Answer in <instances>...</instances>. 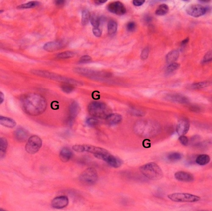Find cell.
Here are the masks:
<instances>
[{
    "label": "cell",
    "instance_id": "cell-47",
    "mask_svg": "<svg viewBox=\"0 0 212 211\" xmlns=\"http://www.w3.org/2000/svg\"><path fill=\"white\" fill-rule=\"evenodd\" d=\"M200 2L205 3V2H210V1H207V0H202V1H200Z\"/></svg>",
    "mask_w": 212,
    "mask_h": 211
},
{
    "label": "cell",
    "instance_id": "cell-18",
    "mask_svg": "<svg viewBox=\"0 0 212 211\" xmlns=\"http://www.w3.org/2000/svg\"><path fill=\"white\" fill-rule=\"evenodd\" d=\"M61 45L62 44L60 42H50L44 44L43 48L45 51L51 52L59 49Z\"/></svg>",
    "mask_w": 212,
    "mask_h": 211
},
{
    "label": "cell",
    "instance_id": "cell-10",
    "mask_svg": "<svg viewBox=\"0 0 212 211\" xmlns=\"http://www.w3.org/2000/svg\"><path fill=\"white\" fill-rule=\"evenodd\" d=\"M107 9L109 12L118 15H124L126 12V9L123 4L118 1L109 3Z\"/></svg>",
    "mask_w": 212,
    "mask_h": 211
},
{
    "label": "cell",
    "instance_id": "cell-36",
    "mask_svg": "<svg viewBox=\"0 0 212 211\" xmlns=\"http://www.w3.org/2000/svg\"><path fill=\"white\" fill-rule=\"evenodd\" d=\"M149 50L148 48H145L143 49L141 55V57L142 60H144L148 58L149 56Z\"/></svg>",
    "mask_w": 212,
    "mask_h": 211
},
{
    "label": "cell",
    "instance_id": "cell-43",
    "mask_svg": "<svg viewBox=\"0 0 212 211\" xmlns=\"http://www.w3.org/2000/svg\"><path fill=\"white\" fill-rule=\"evenodd\" d=\"M189 37H187L185 39L183 40V41H182V42H181V45H185L186 44H187L188 43H189Z\"/></svg>",
    "mask_w": 212,
    "mask_h": 211
},
{
    "label": "cell",
    "instance_id": "cell-41",
    "mask_svg": "<svg viewBox=\"0 0 212 211\" xmlns=\"http://www.w3.org/2000/svg\"><path fill=\"white\" fill-rule=\"evenodd\" d=\"M144 2V0H134L133 1V5L135 6H139L143 5Z\"/></svg>",
    "mask_w": 212,
    "mask_h": 211
},
{
    "label": "cell",
    "instance_id": "cell-26",
    "mask_svg": "<svg viewBox=\"0 0 212 211\" xmlns=\"http://www.w3.org/2000/svg\"><path fill=\"white\" fill-rule=\"evenodd\" d=\"M169 99L173 101L180 103H185L188 102V100L186 98L183 96L178 95H171Z\"/></svg>",
    "mask_w": 212,
    "mask_h": 211
},
{
    "label": "cell",
    "instance_id": "cell-42",
    "mask_svg": "<svg viewBox=\"0 0 212 211\" xmlns=\"http://www.w3.org/2000/svg\"><path fill=\"white\" fill-rule=\"evenodd\" d=\"M65 1L63 0H58L55 1V4L58 6H62L64 4Z\"/></svg>",
    "mask_w": 212,
    "mask_h": 211
},
{
    "label": "cell",
    "instance_id": "cell-13",
    "mask_svg": "<svg viewBox=\"0 0 212 211\" xmlns=\"http://www.w3.org/2000/svg\"><path fill=\"white\" fill-rule=\"evenodd\" d=\"M178 181L185 182H191L194 180V177L191 173L185 171H178L174 174Z\"/></svg>",
    "mask_w": 212,
    "mask_h": 211
},
{
    "label": "cell",
    "instance_id": "cell-17",
    "mask_svg": "<svg viewBox=\"0 0 212 211\" xmlns=\"http://www.w3.org/2000/svg\"><path fill=\"white\" fill-rule=\"evenodd\" d=\"M0 124L5 127L10 128H13L16 125V123L14 120L2 116L0 117Z\"/></svg>",
    "mask_w": 212,
    "mask_h": 211
},
{
    "label": "cell",
    "instance_id": "cell-46",
    "mask_svg": "<svg viewBox=\"0 0 212 211\" xmlns=\"http://www.w3.org/2000/svg\"><path fill=\"white\" fill-rule=\"evenodd\" d=\"M152 20L151 17L149 16H147L145 18V21L147 22H149L151 21Z\"/></svg>",
    "mask_w": 212,
    "mask_h": 211
},
{
    "label": "cell",
    "instance_id": "cell-31",
    "mask_svg": "<svg viewBox=\"0 0 212 211\" xmlns=\"http://www.w3.org/2000/svg\"><path fill=\"white\" fill-rule=\"evenodd\" d=\"M180 67L179 64L177 63H173V64H170L167 67V69H166V72L169 73V74L174 72L177 70Z\"/></svg>",
    "mask_w": 212,
    "mask_h": 211
},
{
    "label": "cell",
    "instance_id": "cell-6",
    "mask_svg": "<svg viewBox=\"0 0 212 211\" xmlns=\"http://www.w3.org/2000/svg\"><path fill=\"white\" fill-rule=\"evenodd\" d=\"M42 140L37 136L30 137L25 146V149L28 153L34 154L36 153L41 148Z\"/></svg>",
    "mask_w": 212,
    "mask_h": 211
},
{
    "label": "cell",
    "instance_id": "cell-34",
    "mask_svg": "<svg viewBox=\"0 0 212 211\" xmlns=\"http://www.w3.org/2000/svg\"><path fill=\"white\" fill-rule=\"evenodd\" d=\"M98 120L94 118H89L86 120V124L90 127H94L98 124Z\"/></svg>",
    "mask_w": 212,
    "mask_h": 211
},
{
    "label": "cell",
    "instance_id": "cell-38",
    "mask_svg": "<svg viewBox=\"0 0 212 211\" xmlns=\"http://www.w3.org/2000/svg\"><path fill=\"white\" fill-rule=\"evenodd\" d=\"M91 60H92V58L90 57L89 56H84L81 58L79 62L81 63H85L90 61Z\"/></svg>",
    "mask_w": 212,
    "mask_h": 211
},
{
    "label": "cell",
    "instance_id": "cell-19",
    "mask_svg": "<svg viewBox=\"0 0 212 211\" xmlns=\"http://www.w3.org/2000/svg\"><path fill=\"white\" fill-rule=\"evenodd\" d=\"M80 108L79 104L76 102H73L70 105L69 107V112L70 117L73 119H75L79 114Z\"/></svg>",
    "mask_w": 212,
    "mask_h": 211
},
{
    "label": "cell",
    "instance_id": "cell-7",
    "mask_svg": "<svg viewBox=\"0 0 212 211\" xmlns=\"http://www.w3.org/2000/svg\"><path fill=\"white\" fill-rule=\"evenodd\" d=\"M73 149L77 152L82 153L87 152L93 154L94 156L108 152L107 150L103 148L89 145H76L73 146Z\"/></svg>",
    "mask_w": 212,
    "mask_h": 211
},
{
    "label": "cell",
    "instance_id": "cell-32",
    "mask_svg": "<svg viewBox=\"0 0 212 211\" xmlns=\"http://www.w3.org/2000/svg\"><path fill=\"white\" fill-rule=\"evenodd\" d=\"M75 55V53L71 51H66V52H62L58 54L57 57L60 59H68L73 57Z\"/></svg>",
    "mask_w": 212,
    "mask_h": 211
},
{
    "label": "cell",
    "instance_id": "cell-22",
    "mask_svg": "<svg viewBox=\"0 0 212 211\" xmlns=\"http://www.w3.org/2000/svg\"><path fill=\"white\" fill-rule=\"evenodd\" d=\"M8 146L7 141L5 138L1 137L0 139V153L1 159L5 156L6 150Z\"/></svg>",
    "mask_w": 212,
    "mask_h": 211
},
{
    "label": "cell",
    "instance_id": "cell-8",
    "mask_svg": "<svg viewBox=\"0 0 212 211\" xmlns=\"http://www.w3.org/2000/svg\"><path fill=\"white\" fill-rule=\"evenodd\" d=\"M94 157L98 159L104 161L110 166L114 168H118L120 167L123 164V162L121 159L110 154L109 152L106 153H105L94 155Z\"/></svg>",
    "mask_w": 212,
    "mask_h": 211
},
{
    "label": "cell",
    "instance_id": "cell-3",
    "mask_svg": "<svg viewBox=\"0 0 212 211\" xmlns=\"http://www.w3.org/2000/svg\"><path fill=\"white\" fill-rule=\"evenodd\" d=\"M89 113L97 118L106 119L110 115V111L104 103L101 102H92L88 107Z\"/></svg>",
    "mask_w": 212,
    "mask_h": 211
},
{
    "label": "cell",
    "instance_id": "cell-12",
    "mask_svg": "<svg viewBox=\"0 0 212 211\" xmlns=\"http://www.w3.org/2000/svg\"><path fill=\"white\" fill-rule=\"evenodd\" d=\"M69 199L66 196H61L54 198L52 200L51 205L52 207L56 209H61L68 206Z\"/></svg>",
    "mask_w": 212,
    "mask_h": 211
},
{
    "label": "cell",
    "instance_id": "cell-4",
    "mask_svg": "<svg viewBox=\"0 0 212 211\" xmlns=\"http://www.w3.org/2000/svg\"><path fill=\"white\" fill-rule=\"evenodd\" d=\"M98 179L97 172L93 167L86 169L81 173L79 176L80 181L85 185H92L96 183Z\"/></svg>",
    "mask_w": 212,
    "mask_h": 211
},
{
    "label": "cell",
    "instance_id": "cell-37",
    "mask_svg": "<svg viewBox=\"0 0 212 211\" xmlns=\"http://www.w3.org/2000/svg\"><path fill=\"white\" fill-rule=\"evenodd\" d=\"M179 139L181 144H182L183 146H188V144H189V140L184 135L181 136H180Z\"/></svg>",
    "mask_w": 212,
    "mask_h": 211
},
{
    "label": "cell",
    "instance_id": "cell-14",
    "mask_svg": "<svg viewBox=\"0 0 212 211\" xmlns=\"http://www.w3.org/2000/svg\"><path fill=\"white\" fill-rule=\"evenodd\" d=\"M14 134L15 139L20 142H23L26 141L28 136V132L23 128L17 129L15 131Z\"/></svg>",
    "mask_w": 212,
    "mask_h": 211
},
{
    "label": "cell",
    "instance_id": "cell-44",
    "mask_svg": "<svg viewBox=\"0 0 212 211\" xmlns=\"http://www.w3.org/2000/svg\"><path fill=\"white\" fill-rule=\"evenodd\" d=\"M4 95L2 92H0V103H1V104H2L3 101H4Z\"/></svg>",
    "mask_w": 212,
    "mask_h": 211
},
{
    "label": "cell",
    "instance_id": "cell-24",
    "mask_svg": "<svg viewBox=\"0 0 212 211\" xmlns=\"http://www.w3.org/2000/svg\"><path fill=\"white\" fill-rule=\"evenodd\" d=\"M117 23L114 20H110L108 24V33L110 35H114L117 32Z\"/></svg>",
    "mask_w": 212,
    "mask_h": 211
},
{
    "label": "cell",
    "instance_id": "cell-16",
    "mask_svg": "<svg viewBox=\"0 0 212 211\" xmlns=\"http://www.w3.org/2000/svg\"><path fill=\"white\" fill-rule=\"evenodd\" d=\"M73 156L72 150L67 147L63 148L59 154V157L61 161L67 162L69 161Z\"/></svg>",
    "mask_w": 212,
    "mask_h": 211
},
{
    "label": "cell",
    "instance_id": "cell-28",
    "mask_svg": "<svg viewBox=\"0 0 212 211\" xmlns=\"http://www.w3.org/2000/svg\"><path fill=\"white\" fill-rule=\"evenodd\" d=\"M39 5V2H36V1H33V2H29L28 3L19 6H18V8L20 9L32 8L38 6Z\"/></svg>",
    "mask_w": 212,
    "mask_h": 211
},
{
    "label": "cell",
    "instance_id": "cell-33",
    "mask_svg": "<svg viewBox=\"0 0 212 211\" xmlns=\"http://www.w3.org/2000/svg\"><path fill=\"white\" fill-rule=\"evenodd\" d=\"M209 84V82H200L193 84L192 88L194 89H199L207 87Z\"/></svg>",
    "mask_w": 212,
    "mask_h": 211
},
{
    "label": "cell",
    "instance_id": "cell-40",
    "mask_svg": "<svg viewBox=\"0 0 212 211\" xmlns=\"http://www.w3.org/2000/svg\"><path fill=\"white\" fill-rule=\"evenodd\" d=\"M93 34L97 37H100L102 35V31L98 28H94L92 29Z\"/></svg>",
    "mask_w": 212,
    "mask_h": 211
},
{
    "label": "cell",
    "instance_id": "cell-1",
    "mask_svg": "<svg viewBox=\"0 0 212 211\" xmlns=\"http://www.w3.org/2000/svg\"><path fill=\"white\" fill-rule=\"evenodd\" d=\"M22 107L29 116H39L45 111L47 107L46 100L40 95L30 93L25 95L21 100Z\"/></svg>",
    "mask_w": 212,
    "mask_h": 211
},
{
    "label": "cell",
    "instance_id": "cell-23",
    "mask_svg": "<svg viewBox=\"0 0 212 211\" xmlns=\"http://www.w3.org/2000/svg\"><path fill=\"white\" fill-rule=\"evenodd\" d=\"M169 8L166 4H162L159 5L156 11V14L159 16L164 15L168 13Z\"/></svg>",
    "mask_w": 212,
    "mask_h": 211
},
{
    "label": "cell",
    "instance_id": "cell-21",
    "mask_svg": "<svg viewBox=\"0 0 212 211\" xmlns=\"http://www.w3.org/2000/svg\"><path fill=\"white\" fill-rule=\"evenodd\" d=\"M210 161V157L207 154L199 155L196 159V162L201 166H204L208 164Z\"/></svg>",
    "mask_w": 212,
    "mask_h": 211
},
{
    "label": "cell",
    "instance_id": "cell-11",
    "mask_svg": "<svg viewBox=\"0 0 212 211\" xmlns=\"http://www.w3.org/2000/svg\"><path fill=\"white\" fill-rule=\"evenodd\" d=\"M190 122L187 118H183L180 120L177 126V132L180 135L184 136L189 132L190 128Z\"/></svg>",
    "mask_w": 212,
    "mask_h": 211
},
{
    "label": "cell",
    "instance_id": "cell-15",
    "mask_svg": "<svg viewBox=\"0 0 212 211\" xmlns=\"http://www.w3.org/2000/svg\"><path fill=\"white\" fill-rule=\"evenodd\" d=\"M123 117L120 114H110L106 118L107 124L110 125H117L121 122Z\"/></svg>",
    "mask_w": 212,
    "mask_h": 211
},
{
    "label": "cell",
    "instance_id": "cell-5",
    "mask_svg": "<svg viewBox=\"0 0 212 211\" xmlns=\"http://www.w3.org/2000/svg\"><path fill=\"white\" fill-rule=\"evenodd\" d=\"M168 198L172 201L176 202L194 203L200 200L199 196L187 193H174L168 196Z\"/></svg>",
    "mask_w": 212,
    "mask_h": 211
},
{
    "label": "cell",
    "instance_id": "cell-45",
    "mask_svg": "<svg viewBox=\"0 0 212 211\" xmlns=\"http://www.w3.org/2000/svg\"><path fill=\"white\" fill-rule=\"evenodd\" d=\"M107 2L106 0H98V1H95V3L100 4V3H104Z\"/></svg>",
    "mask_w": 212,
    "mask_h": 211
},
{
    "label": "cell",
    "instance_id": "cell-2",
    "mask_svg": "<svg viewBox=\"0 0 212 211\" xmlns=\"http://www.w3.org/2000/svg\"><path fill=\"white\" fill-rule=\"evenodd\" d=\"M140 171L143 175L152 180H158L164 176L162 170L154 162L148 163L140 167Z\"/></svg>",
    "mask_w": 212,
    "mask_h": 211
},
{
    "label": "cell",
    "instance_id": "cell-29",
    "mask_svg": "<svg viewBox=\"0 0 212 211\" xmlns=\"http://www.w3.org/2000/svg\"><path fill=\"white\" fill-rule=\"evenodd\" d=\"M90 15L88 10H84L82 12V24L84 26L88 23L89 20L90 19Z\"/></svg>",
    "mask_w": 212,
    "mask_h": 211
},
{
    "label": "cell",
    "instance_id": "cell-35",
    "mask_svg": "<svg viewBox=\"0 0 212 211\" xmlns=\"http://www.w3.org/2000/svg\"><path fill=\"white\" fill-rule=\"evenodd\" d=\"M126 27H127V29L128 31L132 32L135 30V28H136V25L134 22H129L128 23H127Z\"/></svg>",
    "mask_w": 212,
    "mask_h": 211
},
{
    "label": "cell",
    "instance_id": "cell-39",
    "mask_svg": "<svg viewBox=\"0 0 212 211\" xmlns=\"http://www.w3.org/2000/svg\"><path fill=\"white\" fill-rule=\"evenodd\" d=\"M212 60V51L207 52L204 57L203 62H208Z\"/></svg>",
    "mask_w": 212,
    "mask_h": 211
},
{
    "label": "cell",
    "instance_id": "cell-30",
    "mask_svg": "<svg viewBox=\"0 0 212 211\" xmlns=\"http://www.w3.org/2000/svg\"><path fill=\"white\" fill-rule=\"evenodd\" d=\"M61 89L64 92L67 93H71L73 91L74 87L73 85L70 83L66 82L63 84L61 86Z\"/></svg>",
    "mask_w": 212,
    "mask_h": 211
},
{
    "label": "cell",
    "instance_id": "cell-27",
    "mask_svg": "<svg viewBox=\"0 0 212 211\" xmlns=\"http://www.w3.org/2000/svg\"><path fill=\"white\" fill-rule=\"evenodd\" d=\"M90 22L94 28H98L100 24L102 23L101 17L95 15H93L90 17Z\"/></svg>",
    "mask_w": 212,
    "mask_h": 211
},
{
    "label": "cell",
    "instance_id": "cell-9",
    "mask_svg": "<svg viewBox=\"0 0 212 211\" xmlns=\"http://www.w3.org/2000/svg\"><path fill=\"white\" fill-rule=\"evenodd\" d=\"M207 9L199 4H192L187 8L186 11L189 15L194 18H199L206 14Z\"/></svg>",
    "mask_w": 212,
    "mask_h": 211
},
{
    "label": "cell",
    "instance_id": "cell-25",
    "mask_svg": "<svg viewBox=\"0 0 212 211\" xmlns=\"http://www.w3.org/2000/svg\"><path fill=\"white\" fill-rule=\"evenodd\" d=\"M167 157L168 160L170 161H177L182 159L183 155L180 153L173 152L168 154Z\"/></svg>",
    "mask_w": 212,
    "mask_h": 211
},
{
    "label": "cell",
    "instance_id": "cell-20",
    "mask_svg": "<svg viewBox=\"0 0 212 211\" xmlns=\"http://www.w3.org/2000/svg\"><path fill=\"white\" fill-rule=\"evenodd\" d=\"M180 53L177 50H174L171 51L167 54L166 60L167 63L170 64L174 63L179 57Z\"/></svg>",
    "mask_w": 212,
    "mask_h": 211
}]
</instances>
